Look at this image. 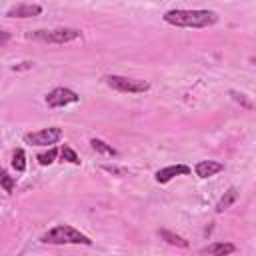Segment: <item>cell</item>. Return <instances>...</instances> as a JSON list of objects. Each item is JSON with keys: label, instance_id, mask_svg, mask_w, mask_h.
I'll list each match as a JSON object with an SVG mask.
<instances>
[{"label": "cell", "instance_id": "obj_1", "mask_svg": "<svg viewBox=\"0 0 256 256\" xmlns=\"http://www.w3.org/2000/svg\"><path fill=\"white\" fill-rule=\"evenodd\" d=\"M164 22L178 26V28H208L218 22V14L212 10H168L164 16Z\"/></svg>", "mask_w": 256, "mask_h": 256}, {"label": "cell", "instance_id": "obj_2", "mask_svg": "<svg viewBox=\"0 0 256 256\" xmlns=\"http://www.w3.org/2000/svg\"><path fill=\"white\" fill-rule=\"evenodd\" d=\"M40 242L44 244H84V246H92V240L82 234L80 230L68 226V224H58L54 228H50L48 232H44L40 236Z\"/></svg>", "mask_w": 256, "mask_h": 256}, {"label": "cell", "instance_id": "obj_3", "mask_svg": "<svg viewBox=\"0 0 256 256\" xmlns=\"http://www.w3.org/2000/svg\"><path fill=\"white\" fill-rule=\"evenodd\" d=\"M26 38L46 42V44H68L78 38H82V32L76 28H52V30H34L28 32Z\"/></svg>", "mask_w": 256, "mask_h": 256}, {"label": "cell", "instance_id": "obj_4", "mask_svg": "<svg viewBox=\"0 0 256 256\" xmlns=\"http://www.w3.org/2000/svg\"><path fill=\"white\" fill-rule=\"evenodd\" d=\"M104 82L118 90V92H128V94H142L150 88V82L146 80H138V78H128V76H120V74H108L104 76Z\"/></svg>", "mask_w": 256, "mask_h": 256}, {"label": "cell", "instance_id": "obj_5", "mask_svg": "<svg viewBox=\"0 0 256 256\" xmlns=\"http://www.w3.org/2000/svg\"><path fill=\"white\" fill-rule=\"evenodd\" d=\"M62 128L58 126H50V128H42L38 132H30L24 136V142L26 144H32V146H50L56 144L60 138H62Z\"/></svg>", "mask_w": 256, "mask_h": 256}, {"label": "cell", "instance_id": "obj_6", "mask_svg": "<svg viewBox=\"0 0 256 256\" xmlns=\"http://www.w3.org/2000/svg\"><path fill=\"white\" fill-rule=\"evenodd\" d=\"M78 100H80V96H78L74 90L64 88V86H58V88H54V90H50V92L46 94V104H48L50 108H62V106L74 104V102H78Z\"/></svg>", "mask_w": 256, "mask_h": 256}, {"label": "cell", "instance_id": "obj_7", "mask_svg": "<svg viewBox=\"0 0 256 256\" xmlns=\"http://www.w3.org/2000/svg\"><path fill=\"white\" fill-rule=\"evenodd\" d=\"M190 172H192V168L186 166V164H172V166L160 168V170L154 174V178H156L158 184H166V182H170L172 178H176V176H186V174H190Z\"/></svg>", "mask_w": 256, "mask_h": 256}, {"label": "cell", "instance_id": "obj_8", "mask_svg": "<svg viewBox=\"0 0 256 256\" xmlns=\"http://www.w3.org/2000/svg\"><path fill=\"white\" fill-rule=\"evenodd\" d=\"M40 12H42L40 4H16V6L6 10V16H10V18H32V16H38Z\"/></svg>", "mask_w": 256, "mask_h": 256}, {"label": "cell", "instance_id": "obj_9", "mask_svg": "<svg viewBox=\"0 0 256 256\" xmlns=\"http://www.w3.org/2000/svg\"><path fill=\"white\" fill-rule=\"evenodd\" d=\"M224 170V164L222 162H216V160H200L196 166H194V172L198 178H210L218 172Z\"/></svg>", "mask_w": 256, "mask_h": 256}, {"label": "cell", "instance_id": "obj_10", "mask_svg": "<svg viewBox=\"0 0 256 256\" xmlns=\"http://www.w3.org/2000/svg\"><path fill=\"white\" fill-rule=\"evenodd\" d=\"M236 250V246L232 242H212L208 248H204V252L208 256H228Z\"/></svg>", "mask_w": 256, "mask_h": 256}, {"label": "cell", "instance_id": "obj_11", "mask_svg": "<svg viewBox=\"0 0 256 256\" xmlns=\"http://www.w3.org/2000/svg\"><path fill=\"white\" fill-rule=\"evenodd\" d=\"M236 198H238V188H236V186H230V188L222 194V198L218 200V204H216V212L220 214V212L228 210V208L236 202Z\"/></svg>", "mask_w": 256, "mask_h": 256}, {"label": "cell", "instance_id": "obj_12", "mask_svg": "<svg viewBox=\"0 0 256 256\" xmlns=\"http://www.w3.org/2000/svg\"><path fill=\"white\" fill-rule=\"evenodd\" d=\"M158 234H160V238H162L164 242H168L170 246H178V248H188V240H186V238H182L180 234H174V232H170V230H166V228L158 230Z\"/></svg>", "mask_w": 256, "mask_h": 256}, {"label": "cell", "instance_id": "obj_13", "mask_svg": "<svg viewBox=\"0 0 256 256\" xmlns=\"http://www.w3.org/2000/svg\"><path fill=\"white\" fill-rule=\"evenodd\" d=\"M90 146H92V150H96V152H100V154H108V156H116V154H118L110 144H106L104 140H98V138H92V140H90Z\"/></svg>", "mask_w": 256, "mask_h": 256}, {"label": "cell", "instance_id": "obj_14", "mask_svg": "<svg viewBox=\"0 0 256 256\" xmlns=\"http://www.w3.org/2000/svg\"><path fill=\"white\" fill-rule=\"evenodd\" d=\"M12 168L16 172H24L26 170V154L22 148H16L14 154H12Z\"/></svg>", "mask_w": 256, "mask_h": 256}, {"label": "cell", "instance_id": "obj_15", "mask_svg": "<svg viewBox=\"0 0 256 256\" xmlns=\"http://www.w3.org/2000/svg\"><path fill=\"white\" fill-rule=\"evenodd\" d=\"M56 156H58V150L52 146L48 152H42V154H38V162H40L42 166H50V164L56 160Z\"/></svg>", "mask_w": 256, "mask_h": 256}, {"label": "cell", "instance_id": "obj_16", "mask_svg": "<svg viewBox=\"0 0 256 256\" xmlns=\"http://www.w3.org/2000/svg\"><path fill=\"white\" fill-rule=\"evenodd\" d=\"M60 154H62V160H66V162H70V164H80V158H78V154L70 148V146H62V150H60Z\"/></svg>", "mask_w": 256, "mask_h": 256}, {"label": "cell", "instance_id": "obj_17", "mask_svg": "<svg viewBox=\"0 0 256 256\" xmlns=\"http://www.w3.org/2000/svg\"><path fill=\"white\" fill-rule=\"evenodd\" d=\"M0 180H2V188H4V192H12L14 190V186H16V182H14V178L6 172V170H2V174H0Z\"/></svg>", "mask_w": 256, "mask_h": 256}, {"label": "cell", "instance_id": "obj_18", "mask_svg": "<svg viewBox=\"0 0 256 256\" xmlns=\"http://www.w3.org/2000/svg\"><path fill=\"white\" fill-rule=\"evenodd\" d=\"M230 96H232L238 104H242L244 108H248V110L252 108V102H250V100H246V96H244V94H240V92H236V90H230Z\"/></svg>", "mask_w": 256, "mask_h": 256}, {"label": "cell", "instance_id": "obj_19", "mask_svg": "<svg viewBox=\"0 0 256 256\" xmlns=\"http://www.w3.org/2000/svg\"><path fill=\"white\" fill-rule=\"evenodd\" d=\"M8 38H10V36H8V32H6V30H2V34H0V44H6V42H8Z\"/></svg>", "mask_w": 256, "mask_h": 256}, {"label": "cell", "instance_id": "obj_20", "mask_svg": "<svg viewBox=\"0 0 256 256\" xmlns=\"http://www.w3.org/2000/svg\"><path fill=\"white\" fill-rule=\"evenodd\" d=\"M252 62H254V64H256V58H252Z\"/></svg>", "mask_w": 256, "mask_h": 256}]
</instances>
